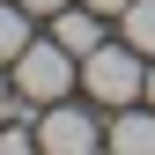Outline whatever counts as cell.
Instances as JSON below:
<instances>
[{
    "mask_svg": "<svg viewBox=\"0 0 155 155\" xmlns=\"http://www.w3.org/2000/svg\"><path fill=\"white\" fill-rule=\"evenodd\" d=\"M8 74H15V96L45 111V104H59V96L81 81V59H74L59 37H30V45L15 52V67H8Z\"/></svg>",
    "mask_w": 155,
    "mask_h": 155,
    "instance_id": "obj_1",
    "label": "cell"
},
{
    "mask_svg": "<svg viewBox=\"0 0 155 155\" xmlns=\"http://www.w3.org/2000/svg\"><path fill=\"white\" fill-rule=\"evenodd\" d=\"M81 89L96 96V104H111V111H118V104H140V96H148V52H133L126 37H118V45L104 37L96 52H81Z\"/></svg>",
    "mask_w": 155,
    "mask_h": 155,
    "instance_id": "obj_2",
    "label": "cell"
},
{
    "mask_svg": "<svg viewBox=\"0 0 155 155\" xmlns=\"http://www.w3.org/2000/svg\"><path fill=\"white\" fill-rule=\"evenodd\" d=\"M37 148L45 155H96L104 148V126H96V111H81V104H45L37 111Z\"/></svg>",
    "mask_w": 155,
    "mask_h": 155,
    "instance_id": "obj_3",
    "label": "cell"
},
{
    "mask_svg": "<svg viewBox=\"0 0 155 155\" xmlns=\"http://www.w3.org/2000/svg\"><path fill=\"white\" fill-rule=\"evenodd\" d=\"M104 148L111 155H155V104H118L111 111V126H104Z\"/></svg>",
    "mask_w": 155,
    "mask_h": 155,
    "instance_id": "obj_4",
    "label": "cell"
},
{
    "mask_svg": "<svg viewBox=\"0 0 155 155\" xmlns=\"http://www.w3.org/2000/svg\"><path fill=\"white\" fill-rule=\"evenodd\" d=\"M52 37H59L74 59H81V52H96V45H104V15H96L89 0H67V8L52 15Z\"/></svg>",
    "mask_w": 155,
    "mask_h": 155,
    "instance_id": "obj_5",
    "label": "cell"
},
{
    "mask_svg": "<svg viewBox=\"0 0 155 155\" xmlns=\"http://www.w3.org/2000/svg\"><path fill=\"white\" fill-rule=\"evenodd\" d=\"M22 45H30V8L22 0H0V67H15Z\"/></svg>",
    "mask_w": 155,
    "mask_h": 155,
    "instance_id": "obj_6",
    "label": "cell"
},
{
    "mask_svg": "<svg viewBox=\"0 0 155 155\" xmlns=\"http://www.w3.org/2000/svg\"><path fill=\"white\" fill-rule=\"evenodd\" d=\"M118 37H126L133 52H148V59H155V0H133V8L118 15Z\"/></svg>",
    "mask_w": 155,
    "mask_h": 155,
    "instance_id": "obj_7",
    "label": "cell"
},
{
    "mask_svg": "<svg viewBox=\"0 0 155 155\" xmlns=\"http://www.w3.org/2000/svg\"><path fill=\"white\" fill-rule=\"evenodd\" d=\"M89 8H96V15H104V22H111V15H126V8H133V0H89Z\"/></svg>",
    "mask_w": 155,
    "mask_h": 155,
    "instance_id": "obj_8",
    "label": "cell"
},
{
    "mask_svg": "<svg viewBox=\"0 0 155 155\" xmlns=\"http://www.w3.org/2000/svg\"><path fill=\"white\" fill-rule=\"evenodd\" d=\"M22 8H30V15H59L67 0H22Z\"/></svg>",
    "mask_w": 155,
    "mask_h": 155,
    "instance_id": "obj_9",
    "label": "cell"
},
{
    "mask_svg": "<svg viewBox=\"0 0 155 155\" xmlns=\"http://www.w3.org/2000/svg\"><path fill=\"white\" fill-rule=\"evenodd\" d=\"M148 104H155V59H148Z\"/></svg>",
    "mask_w": 155,
    "mask_h": 155,
    "instance_id": "obj_10",
    "label": "cell"
}]
</instances>
